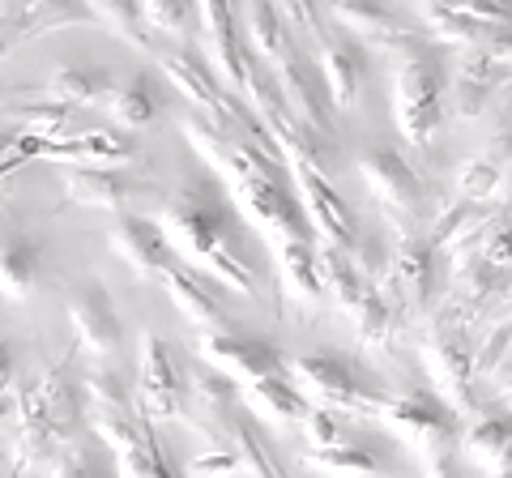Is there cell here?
<instances>
[{"label":"cell","instance_id":"obj_12","mask_svg":"<svg viewBox=\"0 0 512 478\" xmlns=\"http://www.w3.org/2000/svg\"><path fill=\"white\" fill-rule=\"evenodd\" d=\"M64 193L77 205L90 210H111V214H133V205L158 201V184L141 180L133 171H111V167H64Z\"/></svg>","mask_w":512,"mask_h":478},{"label":"cell","instance_id":"obj_2","mask_svg":"<svg viewBox=\"0 0 512 478\" xmlns=\"http://www.w3.org/2000/svg\"><path fill=\"white\" fill-rule=\"evenodd\" d=\"M158 227H163L167 244L188 269H197L210 282L231 286L239 295H261V269L252 261L248 239L210 184L167 197L163 210H158Z\"/></svg>","mask_w":512,"mask_h":478},{"label":"cell","instance_id":"obj_37","mask_svg":"<svg viewBox=\"0 0 512 478\" xmlns=\"http://www.w3.org/2000/svg\"><path fill=\"white\" fill-rule=\"evenodd\" d=\"M107 111H111V120H116V129L124 133H137V129H146V124L154 120V90L146 77H133V82H124L111 90V99H107Z\"/></svg>","mask_w":512,"mask_h":478},{"label":"cell","instance_id":"obj_34","mask_svg":"<svg viewBox=\"0 0 512 478\" xmlns=\"http://www.w3.org/2000/svg\"><path fill=\"white\" fill-rule=\"evenodd\" d=\"M111 73L99 65H64L52 82H47V99L64 107H99L111 99Z\"/></svg>","mask_w":512,"mask_h":478},{"label":"cell","instance_id":"obj_44","mask_svg":"<svg viewBox=\"0 0 512 478\" xmlns=\"http://www.w3.org/2000/svg\"><path fill=\"white\" fill-rule=\"evenodd\" d=\"M141 18H146L150 35H184L197 22V9L175 5V0H150V5H141Z\"/></svg>","mask_w":512,"mask_h":478},{"label":"cell","instance_id":"obj_47","mask_svg":"<svg viewBox=\"0 0 512 478\" xmlns=\"http://www.w3.org/2000/svg\"><path fill=\"white\" fill-rule=\"evenodd\" d=\"M303 436H308V449H329V444H342V427L329 410H312L303 419Z\"/></svg>","mask_w":512,"mask_h":478},{"label":"cell","instance_id":"obj_52","mask_svg":"<svg viewBox=\"0 0 512 478\" xmlns=\"http://www.w3.org/2000/svg\"><path fill=\"white\" fill-rule=\"evenodd\" d=\"M427 478H457V474H453V466H448V461H440V466L427 470Z\"/></svg>","mask_w":512,"mask_h":478},{"label":"cell","instance_id":"obj_15","mask_svg":"<svg viewBox=\"0 0 512 478\" xmlns=\"http://www.w3.org/2000/svg\"><path fill=\"white\" fill-rule=\"evenodd\" d=\"M107 248L116 252V257L133 269L137 278H158V282H163L167 269L180 261V257H175V248L167 244L163 227H158L154 218H146V214L116 218V227L107 231Z\"/></svg>","mask_w":512,"mask_h":478},{"label":"cell","instance_id":"obj_42","mask_svg":"<svg viewBox=\"0 0 512 478\" xmlns=\"http://www.w3.org/2000/svg\"><path fill=\"white\" fill-rule=\"evenodd\" d=\"M9 116L22 124V133H26V137L60 141L64 124H69V107L56 103V99H52V103H22V107H13Z\"/></svg>","mask_w":512,"mask_h":478},{"label":"cell","instance_id":"obj_49","mask_svg":"<svg viewBox=\"0 0 512 478\" xmlns=\"http://www.w3.org/2000/svg\"><path fill=\"white\" fill-rule=\"evenodd\" d=\"M13 376H18V363H13V346L0 342V397H13Z\"/></svg>","mask_w":512,"mask_h":478},{"label":"cell","instance_id":"obj_28","mask_svg":"<svg viewBox=\"0 0 512 478\" xmlns=\"http://www.w3.org/2000/svg\"><path fill=\"white\" fill-rule=\"evenodd\" d=\"M359 325V342L363 350H389L402 333V295H389V282L372 286L363 299V308L355 312Z\"/></svg>","mask_w":512,"mask_h":478},{"label":"cell","instance_id":"obj_35","mask_svg":"<svg viewBox=\"0 0 512 478\" xmlns=\"http://www.w3.org/2000/svg\"><path fill=\"white\" fill-rule=\"evenodd\" d=\"M244 402H248L256 414H261V419L282 423V427H291V423L303 427V419L312 414V406L303 402V393H299L286 376L261 380V385H248V389H244Z\"/></svg>","mask_w":512,"mask_h":478},{"label":"cell","instance_id":"obj_38","mask_svg":"<svg viewBox=\"0 0 512 478\" xmlns=\"http://www.w3.org/2000/svg\"><path fill=\"white\" fill-rule=\"evenodd\" d=\"M419 18L427 22V30H431L436 39L461 43L466 52H470V47H487V43H491L487 30H478L457 5H419Z\"/></svg>","mask_w":512,"mask_h":478},{"label":"cell","instance_id":"obj_41","mask_svg":"<svg viewBox=\"0 0 512 478\" xmlns=\"http://www.w3.org/2000/svg\"><path fill=\"white\" fill-rule=\"evenodd\" d=\"M52 478H120L116 470V457L103 453V449H82V444H73V449H64L56 461H52Z\"/></svg>","mask_w":512,"mask_h":478},{"label":"cell","instance_id":"obj_10","mask_svg":"<svg viewBox=\"0 0 512 478\" xmlns=\"http://www.w3.org/2000/svg\"><path fill=\"white\" fill-rule=\"evenodd\" d=\"M197 355L210 363V368H218L222 376H231L239 389L248 385H261V380H274V376H286L291 372V363H286V355L265 342V338H248V333H201V346Z\"/></svg>","mask_w":512,"mask_h":478},{"label":"cell","instance_id":"obj_19","mask_svg":"<svg viewBox=\"0 0 512 478\" xmlns=\"http://www.w3.org/2000/svg\"><path fill=\"white\" fill-rule=\"evenodd\" d=\"M69 321L77 333V346L90 350V355H107V350L120 346L124 325H120L116 304H111L103 282H86L69 295Z\"/></svg>","mask_w":512,"mask_h":478},{"label":"cell","instance_id":"obj_29","mask_svg":"<svg viewBox=\"0 0 512 478\" xmlns=\"http://www.w3.org/2000/svg\"><path fill=\"white\" fill-rule=\"evenodd\" d=\"M269 252H274V261H278L282 295L303 299V304H312V299L325 295V286H320V252H316V244H274Z\"/></svg>","mask_w":512,"mask_h":478},{"label":"cell","instance_id":"obj_27","mask_svg":"<svg viewBox=\"0 0 512 478\" xmlns=\"http://www.w3.org/2000/svg\"><path fill=\"white\" fill-rule=\"evenodd\" d=\"M320 286H325V295L333 299L338 308H346L350 316H355L363 308V299L367 291H372V278L359 269V261L350 257V252L342 248H325L320 252Z\"/></svg>","mask_w":512,"mask_h":478},{"label":"cell","instance_id":"obj_1","mask_svg":"<svg viewBox=\"0 0 512 478\" xmlns=\"http://www.w3.org/2000/svg\"><path fill=\"white\" fill-rule=\"evenodd\" d=\"M180 129L188 137V146L197 150L205 163L214 167L222 188L235 201V214L248 222L252 231H261L274 244H312L316 231L308 222L299 193L291 188V167L269 163L261 150H252L235 129H218L205 116H184Z\"/></svg>","mask_w":512,"mask_h":478},{"label":"cell","instance_id":"obj_53","mask_svg":"<svg viewBox=\"0 0 512 478\" xmlns=\"http://www.w3.org/2000/svg\"><path fill=\"white\" fill-rule=\"evenodd\" d=\"M0 244H5V214H0Z\"/></svg>","mask_w":512,"mask_h":478},{"label":"cell","instance_id":"obj_25","mask_svg":"<svg viewBox=\"0 0 512 478\" xmlns=\"http://www.w3.org/2000/svg\"><path fill=\"white\" fill-rule=\"evenodd\" d=\"M214 436H222V440H227L231 449L239 453V461H244V474H252V478H286L282 461H278V453H274V444L261 436V427H256L244 410H235L222 427L205 432V440H214Z\"/></svg>","mask_w":512,"mask_h":478},{"label":"cell","instance_id":"obj_16","mask_svg":"<svg viewBox=\"0 0 512 478\" xmlns=\"http://www.w3.org/2000/svg\"><path fill=\"white\" fill-rule=\"evenodd\" d=\"M197 22H201V39H205V52H210V69L227 77L231 90H244V77H248V43H244V30H239V13L231 5H197Z\"/></svg>","mask_w":512,"mask_h":478},{"label":"cell","instance_id":"obj_3","mask_svg":"<svg viewBox=\"0 0 512 478\" xmlns=\"http://www.w3.org/2000/svg\"><path fill=\"white\" fill-rule=\"evenodd\" d=\"M440 111H444V65L436 52H427V43H419L397 60L393 120L410 146H427L431 133L440 129Z\"/></svg>","mask_w":512,"mask_h":478},{"label":"cell","instance_id":"obj_24","mask_svg":"<svg viewBox=\"0 0 512 478\" xmlns=\"http://www.w3.org/2000/svg\"><path fill=\"white\" fill-rule=\"evenodd\" d=\"M188 389H192L197 410L205 414V419H188L201 436L214 432V427H222L239 410V402H244V389H239L231 376H222L218 368H210V363H192L188 368Z\"/></svg>","mask_w":512,"mask_h":478},{"label":"cell","instance_id":"obj_18","mask_svg":"<svg viewBox=\"0 0 512 478\" xmlns=\"http://www.w3.org/2000/svg\"><path fill=\"white\" fill-rule=\"evenodd\" d=\"M389 278L402 291L406 304L431 308L440 295V269H436V248L427 244V235H402L389 252Z\"/></svg>","mask_w":512,"mask_h":478},{"label":"cell","instance_id":"obj_33","mask_svg":"<svg viewBox=\"0 0 512 478\" xmlns=\"http://www.w3.org/2000/svg\"><path fill=\"white\" fill-rule=\"evenodd\" d=\"M239 30H244V43L252 56H261L265 65H278L282 52L291 47V30H286L282 22V9L278 5H265V0H256V5H248L244 13H239Z\"/></svg>","mask_w":512,"mask_h":478},{"label":"cell","instance_id":"obj_6","mask_svg":"<svg viewBox=\"0 0 512 478\" xmlns=\"http://www.w3.org/2000/svg\"><path fill=\"white\" fill-rule=\"evenodd\" d=\"M423 363L427 376L436 380V393L444 397L457 414H478V393H474V350L466 342L457 321H444L436 316L423 338Z\"/></svg>","mask_w":512,"mask_h":478},{"label":"cell","instance_id":"obj_39","mask_svg":"<svg viewBox=\"0 0 512 478\" xmlns=\"http://www.w3.org/2000/svg\"><path fill=\"white\" fill-rule=\"evenodd\" d=\"M82 393H86V414H137L141 406L133 402V393L124 389V380L107 368H94L82 376Z\"/></svg>","mask_w":512,"mask_h":478},{"label":"cell","instance_id":"obj_45","mask_svg":"<svg viewBox=\"0 0 512 478\" xmlns=\"http://www.w3.org/2000/svg\"><path fill=\"white\" fill-rule=\"evenodd\" d=\"M457 188H461V201H478V205H483V201H491L495 193H500V167L487 163V158H474V163L461 167Z\"/></svg>","mask_w":512,"mask_h":478},{"label":"cell","instance_id":"obj_48","mask_svg":"<svg viewBox=\"0 0 512 478\" xmlns=\"http://www.w3.org/2000/svg\"><path fill=\"white\" fill-rule=\"evenodd\" d=\"M26 163V150H22V133H0V180L9 171H18Z\"/></svg>","mask_w":512,"mask_h":478},{"label":"cell","instance_id":"obj_9","mask_svg":"<svg viewBox=\"0 0 512 478\" xmlns=\"http://www.w3.org/2000/svg\"><path fill=\"white\" fill-rule=\"evenodd\" d=\"M359 175H363L367 193L380 201V210L393 218V227L402 235H414V227H419V218L427 210V188L406 158L397 150H372V154H363Z\"/></svg>","mask_w":512,"mask_h":478},{"label":"cell","instance_id":"obj_50","mask_svg":"<svg viewBox=\"0 0 512 478\" xmlns=\"http://www.w3.org/2000/svg\"><path fill=\"white\" fill-rule=\"evenodd\" d=\"M495 376H500V380H495V389H500V397H504L508 410H512V359H508V363H504V368L495 372Z\"/></svg>","mask_w":512,"mask_h":478},{"label":"cell","instance_id":"obj_13","mask_svg":"<svg viewBox=\"0 0 512 478\" xmlns=\"http://www.w3.org/2000/svg\"><path fill=\"white\" fill-rule=\"evenodd\" d=\"M22 150H26V163L30 158H47V163H60V167H124L137 158V137L124 129H94V133H77L60 141H39L22 133Z\"/></svg>","mask_w":512,"mask_h":478},{"label":"cell","instance_id":"obj_46","mask_svg":"<svg viewBox=\"0 0 512 478\" xmlns=\"http://www.w3.org/2000/svg\"><path fill=\"white\" fill-rule=\"evenodd\" d=\"M508 350H512V321H500V325L487 333V342L474 350V380L500 372L504 359H508Z\"/></svg>","mask_w":512,"mask_h":478},{"label":"cell","instance_id":"obj_17","mask_svg":"<svg viewBox=\"0 0 512 478\" xmlns=\"http://www.w3.org/2000/svg\"><path fill=\"white\" fill-rule=\"evenodd\" d=\"M316 69L329 86V99L338 111L355 107L363 77H367V56L363 47L346 35V30H320L316 35Z\"/></svg>","mask_w":512,"mask_h":478},{"label":"cell","instance_id":"obj_14","mask_svg":"<svg viewBox=\"0 0 512 478\" xmlns=\"http://www.w3.org/2000/svg\"><path fill=\"white\" fill-rule=\"evenodd\" d=\"M278 82H282V94H286V107L299 124H308L316 137H333V99H329V86L320 77L316 60L303 56V47L291 43L282 52V60L274 65Z\"/></svg>","mask_w":512,"mask_h":478},{"label":"cell","instance_id":"obj_11","mask_svg":"<svg viewBox=\"0 0 512 478\" xmlns=\"http://www.w3.org/2000/svg\"><path fill=\"white\" fill-rule=\"evenodd\" d=\"M291 180H295V193L308 210V222L312 231L325 239V248H342V252H355L363 239H359V222H355V210L342 201V193L325 180L320 167H303L295 163L291 167Z\"/></svg>","mask_w":512,"mask_h":478},{"label":"cell","instance_id":"obj_21","mask_svg":"<svg viewBox=\"0 0 512 478\" xmlns=\"http://www.w3.org/2000/svg\"><path fill=\"white\" fill-rule=\"evenodd\" d=\"M30 385H35V393H39V402L47 410V419H52V427H56L60 444H64V449H73V436L82 432V423H86V393H82V380L69 376V359L43 368V376H35Z\"/></svg>","mask_w":512,"mask_h":478},{"label":"cell","instance_id":"obj_32","mask_svg":"<svg viewBox=\"0 0 512 478\" xmlns=\"http://www.w3.org/2000/svg\"><path fill=\"white\" fill-rule=\"evenodd\" d=\"M299 457L303 466L333 478H376L384 470V457L372 444H359V440H342V444H329V449H303Z\"/></svg>","mask_w":512,"mask_h":478},{"label":"cell","instance_id":"obj_54","mask_svg":"<svg viewBox=\"0 0 512 478\" xmlns=\"http://www.w3.org/2000/svg\"><path fill=\"white\" fill-rule=\"evenodd\" d=\"M9 478H22V470H13V474H9Z\"/></svg>","mask_w":512,"mask_h":478},{"label":"cell","instance_id":"obj_4","mask_svg":"<svg viewBox=\"0 0 512 478\" xmlns=\"http://www.w3.org/2000/svg\"><path fill=\"white\" fill-rule=\"evenodd\" d=\"M291 372L312 397H320L333 410L355 414V419H376L393 406V397L380 389V380L342 355H299L291 359Z\"/></svg>","mask_w":512,"mask_h":478},{"label":"cell","instance_id":"obj_30","mask_svg":"<svg viewBox=\"0 0 512 478\" xmlns=\"http://www.w3.org/2000/svg\"><path fill=\"white\" fill-rule=\"evenodd\" d=\"M39 286V239L30 235H5L0 244V295L22 304Z\"/></svg>","mask_w":512,"mask_h":478},{"label":"cell","instance_id":"obj_20","mask_svg":"<svg viewBox=\"0 0 512 478\" xmlns=\"http://www.w3.org/2000/svg\"><path fill=\"white\" fill-rule=\"evenodd\" d=\"M163 286L171 295V304L180 308L184 321H192L201 333H227L231 329V316L222 312V299L214 291V282L197 274V269H188L184 261H175L167 274H163Z\"/></svg>","mask_w":512,"mask_h":478},{"label":"cell","instance_id":"obj_31","mask_svg":"<svg viewBox=\"0 0 512 478\" xmlns=\"http://www.w3.org/2000/svg\"><path fill=\"white\" fill-rule=\"evenodd\" d=\"M466 453L478 461V466L495 470L500 461L512 453V410H500V406H478L470 432H466Z\"/></svg>","mask_w":512,"mask_h":478},{"label":"cell","instance_id":"obj_51","mask_svg":"<svg viewBox=\"0 0 512 478\" xmlns=\"http://www.w3.org/2000/svg\"><path fill=\"white\" fill-rule=\"evenodd\" d=\"M495 201L508 205V210H512V163L500 171V193H495Z\"/></svg>","mask_w":512,"mask_h":478},{"label":"cell","instance_id":"obj_40","mask_svg":"<svg viewBox=\"0 0 512 478\" xmlns=\"http://www.w3.org/2000/svg\"><path fill=\"white\" fill-rule=\"evenodd\" d=\"M90 18L99 22L107 35L133 43L137 52H150V47H154L150 26H146V18H141V5H124V0H120V5H90Z\"/></svg>","mask_w":512,"mask_h":478},{"label":"cell","instance_id":"obj_5","mask_svg":"<svg viewBox=\"0 0 512 478\" xmlns=\"http://www.w3.org/2000/svg\"><path fill=\"white\" fill-rule=\"evenodd\" d=\"M384 419H389L393 432L427 461V470L448 461L453 449L461 444V414L448 406L440 393L414 389L406 397H393V406H389Z\"/></svg>","mask_w":512,"mask_h":478},{"label":"cell","instance_id":"obj_22","mask_svg":"<svg viewBox=\"0 0 512 478\" xmlns=\"http://www.w3.org/2000/svg\"><path fill=\"white\" fill-rule=\"evenodd\" d=\"M325 18L338 22L346 35H355L363 43H376V47H389V52H397V56L423 43L406 22H397L384 5H329Z\"/></svg>","mask_w":512,"mask_h":478},{"label":"cell","instance_id":"obj_7","mask_svg":"<svg viewBox=\"0 0 512 478\" xmlns=\"http://www.w3.org/2000/svg\"><path fill=\"white\" fill-rule=\"evenodd\" d=\"M90 432L103 440V449L116 457L120 478H175L163 444L154 436L146 414H86Z\"/></svg>","mask_w":512,"mask_h":478},{"label":"cell","instance_id":"obj_8","mask_svg":"<svg viewBox=\"0 0 512 478\" xmlns=\"http://www.w3.org/2000/svg\"><path fill=\"white\" fill-rule=\"evenodd\" d=\"M137 406L150 423L188 419V380L175 359V350L158 333H141V359H137Z\"/></svg>","mask_w":512,"mask_h":478},{"label":"cell","instance_id":"obj_36","mask_svg":"<svg viewBox=\"0 0 512 478\" xmlns=\"http://www.w3.org/2000/svg\"><path fill=\"white\" fill-rule=\"evenodd\" d=\"M94 22L90 5H73V0H35V5L18 9V35L22 39H39V35H56L64 26H82Z\"/></svg>","mask_w":512,"mask_h":478},{"label":"cell","instance_id":"obj_23","mask_svg":"<svg viewBox=\"0 0 512 478\" xmlns=\"http://www.w3.org/2000/svg\"><path fill=\"white\" fill-rule=\"evenodd\" d=\"M163 73H167V82L180 90L192 107H197V116H205L210 124H218V129H222V103H227V90H222L218 73L205 65L201 56H192V52H167L163 56Z\"/></svg>","mask_w":512,"mask_h":478},{"label":"cell","instance_id":"obj_26","mask_svg":"<svg viewBox=\"0 0 512 478\" xmlns=\"http://www.w3.org/2000/svg\"><path fill=\"white\" fill-rule=\"evenodd\" d=\"M512 77L495 65L487 47H470L461 52V65H457V103H461V116H478L491 99L495 90L508 86Z\"/></svg>","mask_w":512,"mask_h":478},{"label":"cell","instance_id":"obj_43","mask_svg":"<svg viewBox=\"0 0 512 478\" xmlns=\"http://www.w3.org/2000/svg\"><path fill=\"white\" fill-rule=\"evenodd\" d=\"M239 474H244V461L222 436H214L210 449L188 461V478H239Z\"/></svg>","mask_w":512,"mask_h":478}]
</instances>
